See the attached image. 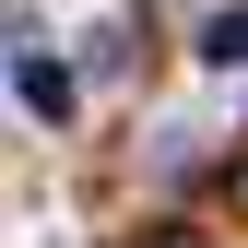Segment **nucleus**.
I'll return each mask as SVG.
<instances>
[{"mask_svg":"<svg viewBox=\"0 0 248 248\" xmlns=\"http://www.w3.org/2000/svg\"><path fill=\"white\" fill-rule=\"evenodd\" d=\"M12 95H24V118H47V130L71 118V71L36 47V24H24V47H12Z\"/></svg>","mask_w":248,"mask_h":248,"instance_id":"1","label":"nucleus"},{"mask_svg":"<svg viewBox=\"0 0 248 248\" xmlns=\"http://www.w3.org/2000/svg\"><path fill=\"white\" fill-rule=\"evenodd\" d=\"M213 71H248V0H225V12H201V36H189Z\"/></svg>","mask_w":248,"mask_h":248,"instance_id":"2","label":"nucleus"},{"mask_svg":"<svg viewBox=\"0 0 248 248\" xmlns=\"http://www.w3.org/2000/svg\"><path fill=\"white\" fill-rule=\"evenodd\" d=\"M130 248H213L201 225H154V236H130Z\"/></svg>","mask_w":248,"mask_h":248,"instance_id":"3","label":"nucleus"}]
</instances>
